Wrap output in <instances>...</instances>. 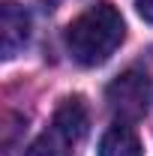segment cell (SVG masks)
<instances>
[{
  "instance_id": "cell-1",
  "label": "cell",
  "mask_w": 153,
  "mask_h": 156,
  "mask_svg": "<svg viewBox=\"0 0 153 156\" xmlns=\"http://www.w3.org/2000/svg\"><path fill=\"white\" fill-rule=\"evenodd\" d=\"M126 36L123 15L108 0H99L87 6L69 27H66V51L81 66H102L105 60L120 48Z\"/></svg>"
},
{
  "instance_id": "cell-2",
  "label": "cell",
  "mask_w": 153,
  "mask_h": 156,
  "mask_svg": "<svg viewBox=\"0 0 153 156\" xmlns=\"http://www.w3.org/2000/svg\"><path fill=\"white\" fill-rule=\"evenodd\" d=\"M87 126H90V117H87L84 99L81 96L63 99V105L54 111L51 126L30 144L27 156H72L87 135Z\"/></svg>"
},
{
  "instance_id": "cell-6",
  "label": "cell",
  "mask_w": 153,
  "mask_h": 156,
  "mask_svg": "<svg viewBox=\"0 0 153 156\" xmlns=\"http://www.w3.org/2000/svg\"><path fill=\"white\" fill-rule=\"evenodd\" d=\"M132 6H135V12H138L144 21L153 24V0H132Z\"/></svg>"
},
{
  "instance_id": "cell-4",
  "label": "cell",
  "mask_w": 153,
  "mask_h": 156,
  "mask_svg": "<svg viewBox=\"0 0 153 156\" xmlns=\"http://www.w3.org/2000/svg\"><path fill=\"white\" fill-rule=\"evenodd\" d=\"M30 42V12L15 0H6L0 6V45L3 57L12 60L21 48Z\"/></svg>"
},
{
  "instance_id": "cell-5",
  "label": "cell",
  "mask_w": 153,
  "mask_h": 156,
  "mask_svg": "<svg viewBox=\"0 0 153 156\" xmlns=\"http://www.w3.org/2000/svg\"><path fill=\"white\" fill-rule=\"evenodd\" d=\"M144 144L129 123H114L105 135L99 138L96 156H141Z\"/></svg>"
},
{
  "instance_id": "cell-3",
  "label": "cell",
  "mask_w": 153,
  "mask_h": 156,
  "mask_svg": "<svg viewBox=\"0 0 153 156\" xmlns=\"http://www.w3.org/2000/svg\"><path fill=\"white\" fill-rule=\"evenodd\" d=\"M105 102L120 123H135L153 105V78L144 69H126L105 87Z\"/></svg>"
}]
</instances>
